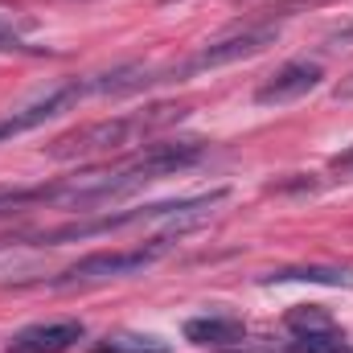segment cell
<instances>
[{"label": "cell", "mask_w": 353, "mask_h": 353, "mask_svg": "<svg viewBox=\"0 0 353 353\" xmlns=\"http://www.w3.org/2000/svg\"><path fill=\"white\" fill-rule=\"evenodd\" d=\"M176 234H161L152 243H140V247H128V251H94L87 259H79L74 267H66L54 288H83V283H103V279H119V275H136L144 267H152L157 259H165L173 251Z\"/></svg>", "instance_id": "4"}, {"label": "cell", "mask_w": 353, "mask_h": 353, "mask_svg": "<svg viewBox=\"0 0 353 353\" xmlns=\"http://www.w3.org/2000/svg\"><path fill=\"white\" fill-rule=\"evenodd\" d=\"M83 99H87V83L70 79V83H58V87H50L41 94H33V99H25V103H17V107H8V111H0V144H8V140H17L25 132H37L41 123L66 115Z\"/></svg>", "instance_id": "5"}, {"label": "cell", "mask_w": 353, "mask_h": 353, "mask_svg": "<svg viewBox=\"0 0 353 353\" xmlns=\"http://www.w3.org/2000/svg\"><path fill=\"white\" fill-rule=\"evenodd\" d=\"M333 169H337V173H345V176H353V152L337 157V161H333Z\"/></svg>", "instance_id": "16"}, {"label": "cell", "mask_w": 353, "mask_h": 353, "mask_svg": "<svg viewBox=\"0 0 353 353\" xmlns=\"http://www.w3.org/2000/svg\"><path fill=\"white\" fill-rule=\"evenodd\" d=\"M275 41H279V25H275V21H259V25H247V29H234V33H226V37L205 41V46H201L197 54H189L185 62L161 66V70H165V83H173V79H189V74H201V70H218V66L255 58V54H263L267 46H275Z\"/></svg>", "instance_id": "3"}, {"label": "cell", "mask_w": 353, "mask_h": 353, "mask_svg": "<svg viewBox=\"0 0 353 353\" xmlns=\"http://www.w3.org/2000/svg\"><path fill=\"white\" fill-rule=\"evenodd\" d=\"M99 353H173V350L152 333H115V337L99 341Z\"/></svg>", "instance_id": "11"}, {"label": "cell", "mask_w": 353, "mask_h": 353, "mask_svg": "<svg viewBox=\"0 0 353 353\" xmlns=\"http://www.w3.org/2000/svg\"><path fill=\"white\" fill-rule=\"evenodd\" d=\"M83 337H87L83 321H41V325L21 329L8 341V350L12 353H66L70 345H79Z\"/></svg>", "instance_id": "7"}, {"label": "cell", "mask_w": 353, "mask_h": 353, "mask_svg": "<svg viewBox=\"0 0 353 353\" xmlns=\"http://www.w3.org/2000/svg\"><path fill=\"white\" fill-rule=\"evenodd\" d=\"M333 99H337V103H350V99H353V74H350V79H341V83H337V90H333Z\"/></svg>", "instance_id": "15"}, {"label": "cell", "mask_w": 353, "mask_h": 353, "mask_svg": "<svg viewBox=\"0 0 353 353\" xmlns=\"http://www.w3.org/2000/svg\"><path fill=\"white\" fill-rule=\"evenodd\" d=\"M283 325H288V329L300 337V333H316V329H329V325H333V316H329L325 308H316V304H296V308H288Z\"/></svg>", "instance_id": "12"}, {"label": "cell", "mask_w": 353, "mask_h": 353, "mask_svg": "<svg viewBox=\"0 0 353 353\" xmlns=\"http://www.w3.org/2000/svg\"><path fill=\"white\" fill-rule=\"evenodd\" d=\"M263 283H321V288H353V267H333V263L279 267V271L263 275Z\"/></svg>", "instance_id": "9"}, {"label": "cell", "mask_w": 353, "mask_h": 353, "mask_svg": "<svg viewBox=\"0 0 353 353\" xmlns=\"http://www.w3.org/2000/svg\"><path fill=\"white\" fill-rule=\"evenodd\" d=\"M161 4H173V0H161Z\"/></svg>", "instance_id": "17"}, {"label": "cell", "mask_w": 353, "mask_h": 353, "mask_svg": "<svg viewBox=\"0 0 353 353\" xmlns=\"http://www.w3.org/2000/svg\"><path fill=\"white\" fill-rule=\"evenodd\" d=\"M176 119H185V107L173 103H157V107H144V111H123V115H107V119H94L87 128L54 140L46 152L54 161H90V157H111V152H123L132 144H144L148 136H157L161 128H169Z\"/></svg>", "instance_id": "2"}, {"label": "cell", "mask_w": 353, "mask_h": 353, "mask_svg": "<svg viewBox=\"0 0 353 353\" xmlns=\"http://www.w3.org/2000/svg\"><path fill=\"white\" fill-rule=\"evenodd\" d=\"M185 337H189L193 345L218 350V345H243L247 329H243V321H234V316H193V321H185Z\"/></svg>", "instance_id": "8"}, {"label": "cell", "mask_w": 353, "mask_h": 353, "mask_svg": "<svg viewBox=\"0 0 353 353\" xmlns=\"http://www.w3.org/2000/svg\"><path fill=\"white\" fill-rule=\"evenodd\" d=\"M325 46H353V21L341 25V29H333V33L325 37Z\"/></svg>", "instance_id": "14"}, {"label": "cell", "mask_w": 353, "mask_h": 353, "mask_svg": "<svg viewBox=\"0 0 353 353\" xmlns=\"http://www.w3.org/2000/svg\"><path fill=\"white\" fill-rule=\"evenodd\" d=\"M0 54H41V50H33V46L17 41V37H8V33H0Z\"/></svg>", "instance_id": "13"}, {"label": "cell", "mask_w": 353, "mask_h": 353, "mask_svg": "<svg viewBox=\"0 0 353 353\" xmlns=\"http://www.w3.org/2000/svg\"><path fill=\"white\" fill-rule=\"evenodd\" d=\"M292 353H353V345L345 341V333L337 325L316 329V333H300L292 341Z\"/></svg>", "instance_id": "10"}, {"label": "cell", "mask_w": 353, "mask_h": 353, "mask_svg": "<svg viewBox=\"0 0 353 353\" xmlns=\"http://www.w3.org/2000/svg\"><path fill=\"white\" fill-rule=\"evenodd\" d=\"M205 157L201 140H161V144H144L132 161L115 165V169H94V173H79L66 181L46 185V201L54 205H70V210H94L107 205L115 197H128L136 189H144L148 181L173 176L181 169H193Z\"/></svg>", "instance_id": "1"}, {"label": "cell", "mask_w": 353, "mask_h": 353, "mask_svg": "<svg viewBox=\"0 0 353 353\" xmlns=\"http://www.w3.org/2000/svg\"><path fill=\"white\" fill-rule=\"evenodd\" d=\"M321 83H325V66L312 62V58H296V62H283L267 83H259L255 103H263V107H283V103H296V99L312 94Z\"/></svg>", "instance_id": "6"}]
</instances>
